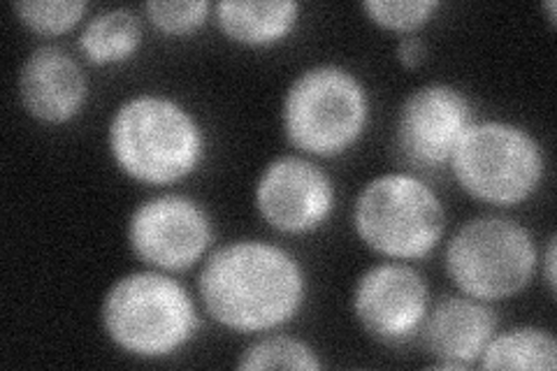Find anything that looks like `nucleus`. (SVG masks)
Here are the masks:
<instances>
[{
    "instance_id": "f257e3e1",
    "label": "nucleus",
    "mask_w": 557,
    "mask_h": 371,
    "mask_svg": "<svg viewBox=\"0 0 557 371\" xmlns=\"http://www.w3.org/2000/svg\"><path fill=\"white\" fill-rule=\"evenodd\" d=\"M309 295L305 264L263 239H235L209 251L198 297L212 321L239 334L276 332L300 316Z\"/></svg>"
},
{
    "instance_id": "f03ea898",
    "label": "nucleus",
    "mask_w": 557,
    "mask_h": 371,
    "mask_svg": "<svg viewBox=\"0 0 557 371\" xmlns=\"http://www.w3.org/2000/svg\"><path fill=\"white\" fill-rule=\"evenodd\" d=\"M108 149L128 180L172 186L202 168L207 133L182 100L145 91L116 104L108 123Z\"/></svg>"
},
{
    "instance_id": "7ed1b4c3",
    "label": "nucleus",
    "mask_w": 557,
    "mask_h": 371,
    "mask_svg": "<svg viewBox=\"0 0 557 371\" xmlns=\"http://www.w3.org/2000/svg\"><path fill=\"white\" fill-rule=\"evenodd\" d=\"M100 325L126 356L156 362L177 356L198 337L200 311L180 279L147 268L119 276L108 288Z\"/></svg>"
},
{
    "instance_id": "20e7f679",
    "label": "nucleus",
    "mask_w": 557,
    "mask_h": 371,
    "mask_svg": "<svg viewBox=\"0 0 557 371\" xmlns=\"http://www.w3.org/2000/svg\"><path fill=\"white\" fill-rule=\"evenodd\" d=\"M370 114V91L354 70L319 63L288 84L282 131L286 143L307 158H337L360 143Z\"/></svg>"
},
{
    "instance_id": "39448f33",
    "label": "nucleus",
    "mask_w": 557,
    "mask_h": 371,
    "mask_svg": "<svg viewBox=\"0 0 557 371\" xmlns=\"http://www.w3.org/2000/svg\"><path fill=\"white\" fill-rule=\"evenodd\" d=\"M358 239L386 260L428 258L446 235V207L421 174L383 172L364 184L354 202Z\"/></svg>"
},
{
    "instance_id": "423d86ee",
    "label": "nucleus",
    "mask_w": 557,
    "mask_h": 371,
    "mask_svg": "<svg viewBox=\"0 0 557 371\" xmlns=\"http://www.w3.org/2000/svg\"><path fill=\"white\" fill-rule=\"evenodd\" d=\"M453 180L476 202L511 209L546 182L548 158L536 135L516 121H474L448 163Z\"/></svg>"
},
{
    "instance_id": "0eeeda50",
    "label": "nucleus",
    "mask_w": 557,
    "mask_h": 371,
    "mask_svg": "<svg viewBox=\"0 0 557 371\" xmlns=\"http://www.w3.org/2000/svg\"><path fill=\"white\" fill-rule=\"evenodd\" d=\"M444 268L458 293L495 305L532 284L539 270V246L522 223L483 214L469 219L450 235Z\"/></svg>"
},
{
    "instance_id": "6e6552de",
    "label": "nucleus",
    "mask_w": 557,
    "mask_h": 371,
    "mask_svg": "<svg viewBox=\"0 0 557 371\" xmlns=\"http://www.w3.org/2000/svg\"><path fill=\"white\" fill-rule=\"evenodd\" d=\"M126 237L145 268L180 274L200 264L214 246L209 211L184 193H159L139 202L128 219Z\"/></svg>"
},
{
    "instance_id": "1a4fd4ad",
    "label": "nucleus",
    "mask_w": 557,
    "mask_h": 371,
    "mask_svg": "<svg viewBox=\"0 0 557 371\" xmlns=\"http://www.w3.org/2000/svg\"><path fill=\"white\" fill-rule=\"evenodd\" d=\"M474 121L472 98L460 86L446 82L421 84L399 104L395 121L397 153L416 172L446 168Z\"/></svg>"
},
{
    "instance_id": "9d476101",
    "label": "nucleus",
    "mask_w": 557,
    "mask_h": 371,
    "mask_svg": "<svg viewBox=\"0 0 557 371\" xmlns=\"http://www.w3.org/2000/svg\"><path fill=\"white\" fill-rule=\"evenodd\" d=\"M253 205L272 230L282 235L319 233L333 219L337 188L313 158L302 153L276 156L260 172L253 186Z\"/></svg>"
},
{
    "instance_id": "9b49d317",
    "label": "nucleus",
    "mask_w": 557,
    "mask_h": 371,
    "mask_svg": "<svg viewBox=\"0 0 557 371\" xmlns=\"http://www.w3.org/2000/svg\"><path fill=\"white\" fill-rule=\"evenodd\" d=\"M432 307L430 286L411 262L386 260L364 270L351 295L358 327L383 346H403L423 330Z\"/></svg>"
},
{
    "instance_id": "f8f14e48",
    "label": "nucleus",
    "mask_w": 557,
    "mask_h": 371,
    "mask_svg": "<svg viewBox=\"0 0 557 371\" xmlns=\"http://www.w3.org/2000/svg\"><path fill=\"white\" fill-rule=\"evenodd\" d=\"M16 94L24 112L42 126L75 121L89 100V79L82 63L57 45L33 49L20 67Z\"/></svg>"
},
{
    "instance_id": "ddd939ff",
    "label": "nucleus",
    "mask_w": 557,
    "mask_h": 371,
    "mask_svg": "<svg viewBox=\"0 0 557 371\" xmlns=\"http://www.w3.org/2000/svg\"><path fill=\"white\" fill-rule=\"evenodd\" d=\"M497 332L493 305L469 295H448L432 305L421 337L434 369H469L479 364L485 346Z\"/></svg>"
},
{
    "instance_id": "4468645a",
    "label": "nucleus",
    "mask_w": 557,
    "mask_h": 371,
    "mask_svg": "<svg viewBox=\"0 0 557 371\" xmlns=\"http://www.w3.org/2000/svg\"><path fill=\"white\" fill-rule=\"evenodd\" d=\"M302 5L295 0H219L214 22L231 42L270 49L288 40L300 24Z\"/></svg>"
},
{
    "instance_id": "2eb2a0df",
    "label": "nucleus",
    "mask_w": 557,
    "mask_h": 371,
    "mask_svg": "<svg viewBox=\"0 0 557 371\" xmlns=\"http://www.w3.org/2000/svg\"><path fill=\"white\" fill-rule=\"evenodd\" d=\"M145 42L143 20L128 8H108L86 20L79 30V54L96 67L121 65L137 57Z\"/></svg>"
},
{
    "instance_id": "dca6fc26",
    "label": "nucleus",
    "mask_w": 557,
    "mask_h": 371,
    "mask_svg": "<svg viewBox=\"0 0 557 371\" xmlns=\"http://www.w3.org/2000/svg\"><path fill=\"white\" fill-rule=\"evenodd\" d=\"M481 369H525L553 371L557 369V342L553 332L539 325H516L497 330L479 360Z\"/></svg>"
},
{
    "instance_id": "f3484780",
    "label": "nucleus",
    "mask_w": 557,
    "mask_h": 371,
    "mask_svg": "<svg viewBox=\"0 0 557 371\" xmlns=\"http://www.w3.org/2000/svg\"><path fill=\"white\" fill-rule=\"evenodd\" d=\"M242 371H263V369H298V371H319L323 360L311 344L288 334L265 332V337L253 339L239 353L235 364Z\"/></svg>"
},
{
    "instance_id": "a211bd4d",
    "label": "nucleus",
    "mask_w": 557,
    "mask_h": 371,
    "mask_svg": "<svg viewBox=\"0 0 557 371\" xmlns=\"http://www.w3.org/2000/svg\"><path fill=\"white\" fill-rule=\"evenodd\" d=\"M12 12L33 35L59 38L84 22L89 3L84 0H20V3H12Z\"/></svg>"
},
{
    "instance_id": "6ab92c4d",
    "label": "nucleus",
    "mask_w": 557,
    "mask_h": 371,
    "mask_svg": "<svg viewBox=\"0 0 557 371\" xmlns=\"http://www.w3.org/2000/svg\"><path fill=\"white\" fill-rule=\"evenodd\" d=\"M364 16L381 30L416 35L442 10L440 0H364Z\"/></svg>"
},
{
    "instance_id": "aec40b11",
    "label": "nucleus",
    "mask_w": 557,
    "mask_h": 371,
    "mask_svg": "<svg viewBox=\"0 0 557 371\" xmlns=\"http://www.w3.org/2000/svg\"><path fill=\"white\" fill-rule=\"evenodd\" d=\"M147 22L168 38H186L198 33L209 16H214V3L209 0H151L145 5Z\"/></svg>"
},
{
    "instance_id": "412c9836",
    "label": "nucleus",
    "mask_w": 557,
    "mask_h": 371,
    "mask_svg": "<svg viewBox=\"0 0 557 371\" xmlns=\"http://www.w3.org/2000/svg\"><path fill=\"white\" fill-rule=\"evenodd\" d=\"M428 54H430V49L418 33L416 35H403V38L397 40L395 59L405 70L421 67L428 61Z\"/></svg>"
},
{
    "instance_id": "4be33fe9",
    "label": "nucleus",
    "mask_w": 557,
    "mask_h": 371,
    "mask_svg": "<svg viewBox=\"0 0 557 371\" xmlns=\"http://www.w3.org/2000/svg\"><path fill=\"white\" fill-rule=\"evenodd\" d=\"M555 262H557V239L555 235L548 237L544 251L539 249V274H542L544 284L548 288L550 295H555V288H557V281H555Z\"/></svg>"
},
{
    "instance_id": "5701e85b",
    "label": "nucleus",
    "mask_w": 557,
    "mask_h": 371,
    "mask_svg": "<svg viewBox=\"0 0 557 371\" xmlns=\"http://www.w3.org/2000/svg\"><path fill=\"white\" fill-rule=\"evenodd\" d=\"M544 10H546V20H548V24H550V28L555 26V20H557V3L555 0H546V3L542 5Z\"/></svg>"
}]
</instances>
